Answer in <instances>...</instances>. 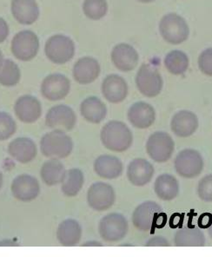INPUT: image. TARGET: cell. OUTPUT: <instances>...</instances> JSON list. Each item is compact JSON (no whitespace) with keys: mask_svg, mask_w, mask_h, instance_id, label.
I'll use <instances>...</instances> for the list:
<instances>
[{"mask_svg":"<svg viewBox=\"0 0 212 257\" xmlns=\"http://www.w3.org/2000/svg\"><path fill=\"white\" fill-rule=\"evenodd\" d=\"M100 139L103 146L114 152H124L132 146L133 142L131 130L125 122L110 121L103 126Z\"/></svg>","mask_w":212,"mask_h":257,"instance_id":"obj_1","label":"cell"},{"mask_svg":"<svg viewBox=\"0 0 212 257\" xmlns=\"http://www.w3.org/2000/svg\"><path fill=\"white\" fill-rule=\"evenodd\" d=\"M132 222L139 231H150L156 227L163 228L166 222V215L161 212L158 203L147 201L136 208L132 214Z\"/></svg>","mask_w":212,"mask_h":257,"instance_id":"obj_2","label":"cell"},{"mask_svg":"<svg viewBox=\"0 0 212 257\" xmlns=\"http://www.w3.org/2000/svg\"><path fill=\"white\" fill-rule=\"evenodd\" d=\"M40 149L42 154L47 158H65L71 155L73 143L61 130H55L43 137Z\"/></svg>","mask_w":212,"mask_h":257,"instance_id":"obj_3","label":"cell"},{"mask_svg":"<svg viewBox=\"0 0 212 257\" xmlns=\"http://www.w3.org/2000/svg\"><path fill=\"white\" fill-rule=\"evenodd\" d=\"M162 38L171 45H180L186 41L190 29L185 20L176 13H169L163 17L159 24Z\"/></svg>","mask_w":212,"mask_h":257,"instance_id":"obj_4","label":"cell"},{"mask_svg":"<svg viewBox=\"0 0 212 257\" xmlns=\"http://www.w3.org/2000/svg\"><path fill=\"white\" fill-rule=\"evenodd\" d=\"M136 84L142 95L152 98L160 94L164 82L157 68L151 64H145L138 70Z\"/></svg>","mask_w":212,"mask_h":257,"instance_id":"obj_5","label":"cell"},{"mask_svg":"<svg viewBox=\"0 0 212 257\" xmlns=\"http://www.w3.org/2000/svg\"><path fill=\"white\" fill-rule=\"evenodd\" d=\"M45 51L50 61L54 64H64L74 57V42L66 36H52L45 44Z\"/></svg>","mask_w":212,"mask_h":257,"instance_id":"obj_6","label":"cell"},{"mask_svg":"<svg viewBox=\"0 0 212 257\" xmlns=\"http://www.w3.org/2000/svg\"><path fill=\"white\" fill-rule=\"evenodd\" d=\"M175 170L180 177L191 179L198 177L204 166L203 159L198 151L185 149L180 151L174 162Z\"/></svg>","mask_w":212,"mask_h":257,"instance_id":"obj_7","label":"cell"},{"mask_svg":"<svg viewBox=\"0 0 212 257\" xmlns=\"http://www.w3.org/2000/svg\"><path fill=\"white\" fill-rule=\"evenodd\" d=\"M174 148L173 139L166 132H154L146 143L147 154L156 163H165L170 160Z\"/></svg>","mask_w":212,"mask_h":257,"instance_id":"obj_8","label":"cell"},{"mask_svg":"<svg viewBox=\"0 0 212 257\" xmlns=\"http://www.w3.org/2000/svg\"><path fill=\"white\" fill-rule=\"evenodd\" d=\"M129 224L124 215L112 213L101 219L98 231L103 240L110 242L122 240L128 233Z\"/></svg>","mask_w":212,"mask_h":257,"instance_id":"obj_9","label":"cell"},{"mask_svg":"<svg viewBox=\"0 0 212 257\" xmlns=\"http://www.w3.org/2000/svg\"><path fill=\"white\" fill-rule=\"evenodd\" d=\"M39 49L38 36L32 31H22L13 38L12 52L21 61H30L35 58Z\"/></svg>","mask_w":212,"mask_h":257,"instance_id":"obj_10","label":"cell"},{"mask_svg":"<svg viewBox=\"0 0 212 257\" xmlns=\"http://www.w3.org/2000/svg\"><path fill=\"white\" fill-rule=\"evenodd\" d=\"M115 191L108 183H94L87 192L88 204L96 211H104L109 209L115 203Z\"/></svg>","mask_w":212,"mask_h":257,"instance_id":"obj_11","label":"cell"},{"mask_svg":"<svg viewBox=\"0 0 212 257\" xmlns=\"http://www.w3.org/2000/svg\"><path fill=\"white\" fill-rule=\"evenodd\" d=\"M71 90V83L64 75L51 74L45 77L41 84L43 96L50 101L64 99Z\"/></svg>","mask_w":212,"mask_h":257,"instance_id":"obj_12","label":"cell"},{"mask_svg":"<svg viewBox=\"0 0 212 257\" xmlns=\"http://www.w3.org/2000/svg\"><path fill=\"white\" fill-rule=\"evenodd\" d=\"M76 122L77 116L73 109L63 104L52 107L45 116V123L49 128L71 131L76 125Z\"/></svg>","mask_w":212,"mask_h":257,"instance_id":"obj_13","label":"cell"},{"mask_svg":"<svg viewBox=\"0 0 212 257\" xmlns=\"http://www.w3.org/2000/svg\"><path fill=\"white\" fill-rule=\"evenodd\" d=\"M13 196L21 202H31L36 199L40 192L39 181L29 175L17 177L11 187Z\"/></svg>","mask_w":212,"mask_h":257,"instance_id":"obj_14","label":"cell"},{"mask_svg":"<svg viewBox=\"0 0 212 257\" xmlns=\"http://www.w3.org/2000/svg\"><path fill=\"white\" fill-rule=\"evenodd\" d=\"M199 126V121L195 113L190 110H180L174 115L170 122V128L178 138H189Z\"/></svg>","mask_w":212,"mask_h":257,"instance_id":"obj_15","label":"cell"},{"mask_svg":"<svg viewBox=\"0 0 212 257\" xmlns=\"http://www.w3.org/2000/svg\"><path fill=\"white\" fill-rule=\"evenodd\" d=\"M154 167L144 158L132 160L127 168V177L134 186L143 187L148 184L154 176Z\"/></svg>","mask_w":212,"mask_h":257,"instance_id":"obj_16","label":"cell"},{"mask_svg":"<svg viewBox=\"0 0 212 257\" xmlns=\"http://www.w3.org/2000/svg\"><path fill=\"white\" fill-rule=\"evenodd\" d=\"M14 111L21 122L32 123L41 116L42 107L35 96L26 95L17 100Z\"/></svg>","mask_w":212,"mask_h":257,"instance_id":"obj_17","label":"cell"},{"mask_svg":"<svg viewBox=\"0 0 212 257\" xmlns=\"http://www.w3.org/2000/svg\"><path fill=\"white\" fill-rule=\"evenodd\" d=\"M112 60L115 67L124 72L133 71L138 65L139 57L134 47L128 44H119L113 48Z\"/></svg>","mask_w":212,"mask_h":257,"instance_id":"obj_18","label":"cell"},{"mask_svg":"<svg viewBox=\"0 0 212 257\" xmlns=\"http://www.w3.org/2000/svg\"><path fill=\"white\" fill-rule=\"evenodd\" d=\"M102 93L110 103H121L128 95V85L119 75H109L103 79Z\"/></svg>","mask_w":212,"mask_h":257,"instance_id":"obj_19","label":"cell"},{"mask_svg":"<svg viewBox=\"0 0 212 257\" xmlns=\"http://www.w3.org/2000/svg\"><path fill=\"white\" fill-rule=\"evenodd\" d=\"M129 122L138 128L151 127L156 120V111L151 104L146 102H137L128 110Z\"/></svg>","mask_w":212,"mask_h":257,"instance_id":"obj_20","label":"cell"},{"mask_svg":"<svg viewBox=\"0 0 212 257\" xmlns=\"http://www.w3.org/2000/svg\"><path fill=\"white\" fill-rule=\"evenodd\" d=\"M99 63L90 57L78 60L73 67V77L78 84H88L96 80L100 74Z\"/></svg>","mask_w":212,"mask_h":257,"instance_id":"obj_21","label":"cell"},{"mask_svg":"<svg viewBox=\"0 0 212 257\" xmlns=\"http://www.w3.org/2000/svg\"><path fill=\"white\" fill-rule=\"evenodd\" d=\"M12 13L20 24L29 26L39 19V6L35 0H13Z\"/></svg>","mask_w":212,"mask_h":257,"instance_id":"obj_22","label":"cell"},{"mask_svg":"<svg viewBox=\"0 0 212 257\" xmlns=\"http://www.w3.org/2000/svg\"><path fill=\"white\" fill-rule=\"evenodd\" d=\"M123 171L122 162L114 156H100L94 163V171L98 177L103 179H116L121 176Z\"/></svg>","mask_w":212,"mask_h":257,"instance_id":"obj_23","label":"cell"},{"mask_svg":"<svg viewBox=\"0 0 212 257\" xmlns=\"http://www.w3.org/2000/svg\"><path fill=\"white\" fill-rule=\"evenodd\" d=\"M12 158L21 164L32 162L37 156V147L32 139L20 138L13 140L8 147Z\"/></svg>","mask_w":212,"mask_h":257,"instance_id":"obj_24","label":"cell"},{"mask_svg":"<svg viewBox=\"0 0 212 257\" xmlns=\"http://www.w3.org/2000/svg\"><path fill=\"white\" fill-rule=\"evenodd\" d=\"M80 112L87 122L99 123L105 118L107 108L98 97L89 96L81 103Z\"/></svg>","mask_w":212,"mask_h":257,"instance_id":"obj_25","label":"cell"},{"mask_svg":"<svg viewBox=\"0 0 212 257\" xmlns=\"http://www.w3.org/2000/svg\"><path fill=\"white\" fill-rule=\"evenodd\" d=\"M82 228L73 219H67L58 226L57 237L60 244L65 247L76 246L80 241Z\"/></svg>","mask_w":212,"mask_h":257,"instance_id":"obj_26","label":"cell"},{"mask_svg":"<svg viewBox=\"0 0 212 257\" xmlns=\"http://www.w3.org/2000/svg\"><path fill=\"white\" fill-rule=\"evenodd\" d=\"M154 191L159 199L171 201L178 196L179 183L172 175L163 174L155 181Z\"/></svg>","mask_w":212,"mask_h":257,"instance_id":"obj_27","label":"cell"},{"mask_svg":"<svg viewBox=\"0 0 212 257\" xmlns=\"http://www.w3.org/2000/svg\"><path fill=\"white\" fill-rule=\"evenodd\" d=\"M66 171L64 165L56 158L45 163L40 171L43 182L48 186H54L58 183H63Z\"/></svg>","mask_w":212,"mask_h":257,"instance_id":"obj_28","label":"cell"},{"mask_svg":"<svg viewBox=\"0 0 212 257\" xmlns=\"http://www.w3.org/2000/svg\"><path fill=\"white\" fill-rule=\"evenodd\" d=\"M205 241L204 234L196 228H182L174 236V242L177 247H202Z\"/></svg>","mask_w":212,"mask_h":257,"instance_id":"obj_29","label":"cell"},{"mask_svg":"<svg viewBox=\"0 0 212 257\" xmlns=\"http://www.w3.org/2000/svg\"><path fill=\"white\" fill-rule=\"evenodd\" d=\"M164 65L171 74L182 75L189 67V58L182 51L174 50L166 55Z\"/></svg>","mask_w":212,"mask_h":257,"instance_id":"obj_30","label":"cell"},{"mask_svg":"<svg viewBox=\"0 0 212 257\" xmlns=\"http://www.w3.org/2000/svg\"><path fill=\"white\" fill-rule=\"evenodd\" d=\"M84 178L83 172L78 169H71L68 171L62 184V192L69 197L77 196L84 185Z\"/></svg>","mask_w":212,"mask_h":257,"instance_id":"obj_31","label":"cell"},{"mask_svg":"<svg viewBox=\"0 0 212 257\" xmlns=\"http://www.w3.org/2000/svg\"><path fill=\"white\" fill-rule=\"evenodd\" d=\"M21 77L19 66L11 59L3 62L0 68V84L4 86H15L19 84Z\"/></svg>","mask_w":212,"mask_h":257,"instance_id":"obj_32","label":"cell"},{"mask_svg":"<svg viewBox=\"0 0 212 257\" xmlns=\"http://www.w3.org/2000/svg\"><path fill=\"white\" fill-rule=\"evenodd\" d=\"M83 11L90 20H101L107 13L108 4L106 0H84Z\"/></svg>","mask_w":212,"mask_h":257,"instance_id":"obj_33","label":"cell"},{"mask_svg":"<svg viewBox=\"0 0 212 257\" xmlns=\"http://www.w3.org/2000/svg\"><path fill=\"white\" fill-rule=\"evenodd\" d=\"M16 122L7 113L0 111V141L10 139L16 132Z\"/></svg>","mask_w":212,"mask_h":257,"instance_id":"obj_34","label":"cell"},{"mask_svg":"<svg viewBox=\"0 0 212 257\" xmlns=\"http://www.w3.org/2000/svg\"><path fill=\"white\" fill-rule=\"evenodd\" d=\"M197 196L205 203H212V174L202 177L197 185Z\"/></svg>","mask_w":212,"mask_h":257,"instance_id":"obj_35","label":"cell"},{"mask_svg":"<svg viewBox=\"0 0 212 257\" xmlns=\"http://www.w3.org/2000/svg\"><path fill=\"white\" fill-rule=\"evenodd\" d=\"M198 67L203 74L212 77V48L206 49L200 54Z\"/></svg>","mask_w":212,"mask_h":257,"instance_id":"obj_36","label":"cell"},{"mask_svg":"<svg viewBox=\"0 0 212 257\" xmlns=\"http://www.w3.org/2000/svg\"><path fill=\"white\" fill-rule=\"evenodd\" d=\"M145 246L146 247H168V246H170V243L167 241V239L164 238V236L156 235L148 240L145 243Z\"/></svg>","mask_w":212,"mask_h":257,"instance_id":"obj_37","label":"cell"},{"mask_svg":"<svg viewBox=\"0 0 212 257\" xmlns=\"http://www.w3.org/2000/svg\"><path fill=\"white\" fill-rule=\"evenodd\" d=\"M212 225V214L203 213L198 218V227L200 228H209Z\"/></svg>","mask_w":212,"mask_h":257,"instance_id":"obj_38","label":"cell"},{"mask_svg":"<svg viewBox=\"0 0 212 257\" xmlns=\"http://www.w3.org/2000/svg\"><path fill=\"white\" fill-rule=\"evenodd\" d=\"M8 35H9V27L7 21L2 18H0V44H2L7 39Z\"/></svg>","mask_w":212,"mask_h":257,"instance_id":"obj_39","label":"cell"},{"mask_svg":"<svg viewBox=\"0 0 212 257\" xmlns=\"http://www.w3.org/2000/svg\"><path fill=\"white\" fill-rule=\"evenodd\" d=\"M83 246H102V244L97 241H89V242H85Z\"/></svg>","mask_w":212,"mask_h":257,"instance_id":"obj_40","label":"cell"},{"mask_svg":"<svg viewBox=\"0 0 212 257\" xmlns=\"http://www.w3.org/2000/svg\"><path fill=\"white\" fill-rule=\"evenodd\" d=\"M3 54H2V52H1V51H0V68L2 67V64H3Z\"/></svg>","mask_w":212,"mask_h":257,"instance_id":"obj_41","label":"cell"},{"mask_svg":"<svg viewBox=\"0 0 212 257\" xmlns=\"http://www.w3.org/2000/svg\"><path fill=\"white\" fill-rule=\"evenodd\" d=\"M138 2H140V3H151V2H153L155 0H137Z\"/></svg>","mask_w":212,"mask_h":257,"instance_id":"obj_42","label":"cell"},{"mask_svg":"<svg viewBox=\"0 0 212 257\" xmlns=\"http://www.w3.org/2000/svg\"><path fill=\"white\" fill-rule=\"evenodd\" d=\"M2 184H3V176H2V173L0 172V190H1Z\"/></svg>","mask_w":212,"mask_h":257,"instance_id":"obj_43","label":"cell"},{"mask_svg":"<svg viewBox=\"0 0 212 257\" xmlns=\"http://www.w3.org/2000/svg\"><path fill=\"white\" fill-rule=\"evenodd\" d=\"M209 235L212 238V226H210L209 228Z\"/></svg>","mask_w":212,"mask_h":257,"instance_id":"obj_44","label":"cell"}]
</instances>
